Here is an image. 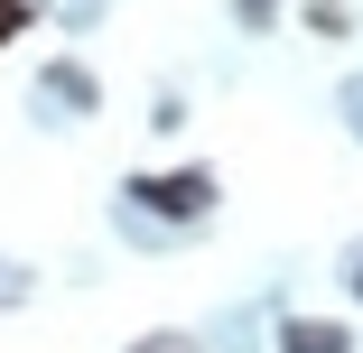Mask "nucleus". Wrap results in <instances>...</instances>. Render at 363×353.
Returning a JSON list of instances; mask_svg holds the SVG:
<instances>
[{
	"instance_id": "obj_1",
	"label": "nucleus",
	"mask_w": 363,
	"mask_h": 353,
	"mask_svg": "<svg viewBox=\"0 0 363 353\" xmlns=\"http://www.w3.org/2000/svg\"><path fill=\"white\" fill-rule=\"evenodd\" d=\"M121 204L159 214L168 233H196L214 204H224V186H214V168H205V158H186V168H140V177L121 186Z\"/></svg>"
},
{
	"instance_id": "obj_2",
	"label": "nucleus",
	"mask_w": 363,
	"mask_h": 353,
	"mask_svg": "<svg viewBox=\"0 0 363 353\" xmlns=\"http://www.w3.org/2000/svg\"><path fill=\"white\" fill-rule=\"evenodd\" d=\"M38 112L94 121V112H103V75H94L84 56H47V65H38Z\"/></svg>"
},
{
	"instance_id": "obj_3",
	"label": "nucleus",
	"mask_w": 363,
	"mask_h": 353,
	"mask_svg": "<svg viewBox=\"0 0 363 353\" xmlns=\"http://www.w3.org/2000/svg\"><path fill=\"white\" fill-rule=\"evenodd\" d=\"M363 335L345 325V316H317V307H289L279 316V353H354Z\"/></svg>"
},
{
	"instance_id": "obj_4",
	"label": "nucleus",
	"mask_w": 363,
	"mask_h": 353,
	"mask_svg": "<svg viewBox=\"0 0 363 353\" xmlns=\"http://www.w3.org/2000/svg\"><path fill=\"white\" fill-rule=\"evenodd\" d=\"M298 28L308 37H354V10L345 0H298Z\"/></svg>"
},
{
	"instance_id": "obj_5",
	"label": "nucleus",
	"mask_w": 363,
	"mask_h": 353,
	"mask_svg": "<svg viewBox=\"0 0 363 353\" xmlns=\"http://www.w3.org/2000/svg\"><path fill=\"white\" fill-rule=\"evenodd\" d=\"M28 28H47V0H10V10H0V47H19Z\"/></svg>"
},
{
	"instance_id": "obj_6",
	"label": "nucleus",
	"mask_w": 363,
	"mask_h": 353,
	"mask_svg": "<svg viewBox=\"0 0 363 353\" xmlns=\"http://www.w3.org/2000/svg\"><path fill=\"white\" fill-rule=\"evenodd\" d=\"M233 28H242V37H270V28H279V0H233Z\"/></svg>"
},
{
	"instance_id": "obj_7",
	"label": "nucleus",
	"mask_w": 363,
	"mask_h": 353,
	"mask_svg": "<svg viewBox=\"0 0 363 353\" xmlns=\"http://www.w3.org/2000/svg\"><path fill=\"white\" fill-rule=\"evenodd\" d=\"M130 353H205L196 335H150V344H130Z\"/></svg>"
},
{
	"instance_id": "obj_8",
	"label": "nucleus",
	"mask_w": 363,
	"mask_h": 353,
	"mask_svg": "<svg viewBox=\"0 0 363 353\" xmlns=\"http://www.w3.org/2000/svg\"><path fill=\"white\" fill-rule=\"evenodd\" d=\"M345 289H354V307H363V251H345Z\"/></svg>"
},
{
	"instance_id": "obj_9",
	"label": "nucleus",
	"mask_w": 363,
	"mask_h": 353,
	"mask_svg": "<svg viewBox=\"0 0 363 353\" xmlns=\"http://www.w3.org/2000/svg\"><path fill=\"white\" fill-rule=\"evenodd\" d=\"M19 289H28V279H19V270H0V316H10V298H19Z\"/></svg>"
},
{
	"instance_id": "obj_10",
	"label": "nucleus",
	"mask_w": 363,
	"mask_h": 353,
	"mask_svg": "<svg viewBox=\"0 0 363 353\" xmlns=\"http://www.w3.org/2000/svg\"><path fill=\"white\" fill-rule=\"evenodd\" d=\"M0 10H10V0H0Z\"/></svg>"
}]
</instances>
